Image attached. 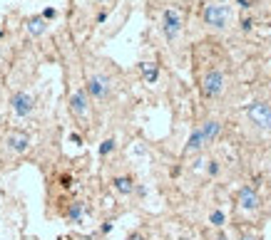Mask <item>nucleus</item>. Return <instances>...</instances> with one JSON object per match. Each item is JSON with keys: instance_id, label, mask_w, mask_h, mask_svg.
Wrapping results in <instances>:
<instances>
[{"instance_id": "11", "label": "nucleus", "mask_w": 271, "mask_h": 240, "mask_svg": "<svg viewBox=\"0 0 271 240\" xmlns=\"http://www.w3.org/2000/svg\"><path fill=\"white\" fill-rule=\"evenodd\" d=\"M117 193H122V196H130L132 191H135V184H132V178L130 176H115V181H112Z\"/></svg>"}, {"instance_id": "10", "label": "nucleus", "mask_w": 271, "mask_h": 240, "mask_svg": "<svg viewBox=\"0 0 271 240\" xmlns=\"http://www.w3.org/2000/svg\"><path fill=\"white\" fill-rule=\"evenodd\" d=\"M5 144H8V148H13L15 154H22V151H28V146H30V136L22 134V131H13V134H8Z\"/></svg>"}, {"instance_id": "4", "label": "nucleus", "mask_w": 271, "mask_h": 240, "mask_svg": "<svg viewBox=\"0 0 271 240\" xmlns=\"http://www.w3.org/2000/svg\"><path fill=\"white\" fill-rule=\"evenodd\" d=\"M259 205H261V196H259V188L254 184H247L239 188V193H236V208L241 211V213H256L259 211Z\"/></svg>"}, {"instance_id": "16", "label": "nucleus", "mask_w": 271, "mask_h": 240, "mask_svg": "<svg viewBox=\"0 0 271 240\" xmlns=\"http://www.w3.org/2000/svg\"><path fill=\"white\" fill-rule=\"evenodd\" d=\"M209 221H212V225H216V228H219V225H224V221H227V218H224V213H221V211H212Z\"/></svg>"}, {"instance_id": "7", "label": "nucleus", "mask_w": 271, "mask_h": 240, "mask_svg": "<svg viewBox=\"0 0 271 240\" xmlns=\"http://www.w3.org/2000/svg\"><path fill=\"white\" fill-rule=\"evenodd\" d=\"M70 114L78 122H87V116H90V94H87V89H75L70 94Z\"/></svg>"}, {"instance_id": "5", "label": "nucleus", "mask_w": 271, "mask_h": 240, "mask_svg": "<svg viewBox=\"0 0 271 240\" xmlns=\"http://www.w3.org/2000/svg\"><path fill=\"white\" fill-rule=\"evenodd\" d=\"M85 89L90 94V99H95V102H105L107 97H110V89H112V84H110V77L107 74H90V79H87V84H85Z\"/></svg>"}, {"instance_id": "19", "label": "nucleus", "mask_w": 271, "mask_h": 240, "mask_svg": "<svg viewBox=\"0 0 271 240\" xmlns=\"http://www.w3.org/2000/svg\"><path fill=\"white\" fill-rule=\"evenodd\" d=\"M60 184H62V186H70V176H60Z\"/></svg>"}, {"instance_id": "20", "label": "nucleus", "mask_w": 271, "mask_h": 240, "mask_svg": "<svg viewBox=\"0 0 271 240\" xmlns=\"http://www.w3.org/2000/svg\"><path fill=\"white\" fill-rule=\"evenodd\" d=\"M239 240H261V238H259V235H241Z\"/></svg>"}, {"instance_id": "17", "label": "nucleus", "mask_w": 271, "mask_h": 240, "mask_svg": "<svg viewBox=\"0 0 271 240\" xmlns=\"http://www.w3.org/2000/svg\"><path fill=\"white\" fill-rule=\"evenodd\" d=\"M207 171H209V176H216V173H219V161H209V168H207Z\"/></svg>"}, {"instance_id": "8", "label": "nucleus", "mask_w": 271, "mask_h": 240, "mask_svg": "<svg viewBox=\"0 0 271 240\" xmlns=\"http://www.w3.org/2000/svg\"><path fill=\"white\" fill-rule=\"evenodd\" d=\"M162 33H164L167 40H177V35L182 33V15L175 8H167L162 13Z\"/></svg>"}, {"instance_id": "6", "label": "nucleus", "mask_w": 271, "mask_h": 240, "mask_svg": "<svg viewBox=\"0 0 271 240\" xmlns=\"http://www.w3.org/2000/svg\"><path fill=\"white\" fill-rule=\"evenodd\" d=\"M202 20L209 25V27H216V30H221L224 25H227V20H229V8L227 5H204V10H202Z\"/></svg>"}, {"instance_id": "1", "label": "nucleus", "mask_w": 271, "mask_h": 240, "mask_svg": "<svg viewBox=\"0 0 271 240\" xmlns=\"http://www.w3.org/2000/svg\"><path fill=\"white\" fill-rule=\"evenodd\" d=\"M221 134V122L219 119H209L199 127H194V131L187 139V146H184V154H196L202 148H207L212 141H216V136Z\"/></svg>"}, {"instance_id": "3", "label": "nucleus", "mask_w": 271, "mask_h": 240, "mask_svg": "<svg viewBox=\"0 0 271 240\" xmlns=\"http://www.w3.org/2000/svg\"><path fill=\"white\" fill-rule=\"evenodd\" d=\"M244 114H247V119L252 122L256 129L271 136V104H269V102L256 99V102H252V104H247Z\"/></svg>"}, {"instance_id": "21", "label": "nucleus", "mask_w": 271, "mask_h": 240, "mask_svg": "<svg viewBox=\"0 0 271 240\" xmlns=\"http://www.w3.org/2000/svg\"><path fill=\"white\" fill-rule=\"evenodd\" d=\"M95 3H110V0H95Z\"/></svg>"}, {"instance_id": "15", "label": "nucleus", "mask_w": 271, "mask_h": 240, "mask_svg": "<svg viewBox=\"0 0 271 240\" xmlns=\"http://www.w3.org/2000/svg\"><path fill=\"white\" fill-rule=\"evenodd\" d=\"M117 141L115 139H107V141H102V146H100V156H110L112 151H115Z\"/></svg>"}, {"instance_id": "18", "label": "nucleus", "mask_w": 271, "mask_h": 240, "mask_svg": "<svg viewBox=\"0 0 271 240\" xmlns=\"http://www.w3.org/2000/svg\"><path fill=\"white\" fill-rule=\"evenodd\" d=\"M42 18H45V20L55 18V10H53V8H47V10H45V13H42Z\"/></svg>"}, {"instance_id": "12", "label": "nucleus", "mask_w": 271, "mask_h": 240, "mask_svg": "<svg viewBox=\"0 0 271 240\" xmlns=\"http://www.w3.org/2000/svg\"><path fill=\"white\" fill-rule=\"evenodd\" d=\"M25 27H28V33H30V35H42V33L47 30V20L42 18V15H35V18L28 20V25H25Z\"/></svg>"}, {"instance_id": "2", "label": "nucleus", "mask_w": 271, "mask_h": 240, "mask_svg": "<svg viewBox=\"0 0 271 240\" xmlns=\"http://www.w3.org/2000/svg\"><path fill=\"white\" fill-rule=\"evenodd\" d=\"M199 92L204 99H219L227 92V72L221 67H209L199 79Z\"/></svg>"}, {"instance_id": "9", "label": "nucleus", "mask_w": 271, "mask_h": 240, "mask_svg": "<svg viewBox=\"0 0 271 240\" xmlns=\"http://www.w3.org/2000/svg\"><path fill=\"white\" fill-rule=\"evenodd\" d=\"M10 104H13V111H15L18 116H28V114L33 111V107H35V99L28 92H15L13 99H10Z\"/></svg>"}, {"instance_id": "13", "label": "nucleus", "mask_w": 271, "mask_h": 240, "mask_svg": "<svg viewBox=\"0 0 271 240\" xmlns=\"http://www.w3.org/2000/svg\"><path fill=\"white\" fill-rule=\"evenodd\" d=\"M65 216H67V221L82 223V218H85V205H82V201H72Z\"/></svg>"}, {"instance_id": "14", "label": "nucleus", "mask_w": 271, "mask_h": 240, "mask_svg": "<svg viewBox=\"0 0 271 240\" xmlns=\"http://www.w3.org/2000/svg\"><path fill=\"white\" fill-rule=\"evenodd\" d=\"M139 72H142V77L152 84V82H157V74H159V70H157L155 62H142L139 65Z\"/></svg>"}]
</instances>
